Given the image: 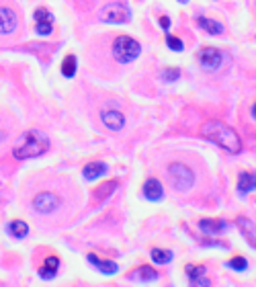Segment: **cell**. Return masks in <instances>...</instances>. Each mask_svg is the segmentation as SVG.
Returning a JSON list of instances; mask_svg holds the SVG:
<instances>
[{
	"label": "cell",
	"instance_id": "obj_1",
	"mask_svg": "<svg viewBox=\"0 0 256 287\" xmlns=\"http://www.w3.org/2000/svg\"><path fill=\"white\" fill-rule=\"evenodd\" d=\"M201 136L209 142L218 144L222 150H226L230 154H240L242 152V142H240L238 134L232 128H228L224 121H218V119L205 121L201 125Z\"/></svg>",
	"mask_w": 256,
	"mask_h": 287
},
{
	"label": "cell",
	"instance_id": "obj_2",
	"mask_svg": "<svg viewBox=\"0 0 256 287\" xmlns=\"http://www.w3.org/2000/svg\"><path fill=\"white\" fill-rule=\"evenodd\" d=\"M49 148H51V142H49L47 134H43L39 130H31V132L23 134L21 142L12 150V154L18 160H27V158H37V156L45 154Z\"/></svg>",
	"mask_w": 256,
	"mask_h": 287
},
{
	"label": "cell",
	"instance_id": "obj_3",
	"mask_svg": "<svg viewBox=\"0 0 256 287\" xmlns=\"http://www.w3.org/2000/svg\"><path fill=\"white\" fill-rule=\"evenodd\" d=\"M21 14L12 0H0V41L18 35L21 31Z\"/></svg>",
	"mask_w": 256,
	"mask_h": 287
},
{
	"label": "cell",
	"instance_id": "obj_4",
	"mask_svg": "<svg viewBox=\"0 0 256 287\" xmlns=\"http://www.w3.org/2000/svg\"><path fill=\"white\" fill-rule=\"evenodd\" d=\"M142 53V45L131 39L129 35H119L113 41V56L119 64H129L133 60H137V56Z\"/></svg>",
	"mask_w": 256,
	"mask_h": 287
},
{
	"label": "cell",
	"instance_id": "obj_5",
	"mask_svg": "<svg viewBox=\"0 0 256 287\" xmlns=\"http://www.w3.org/2000/svg\"><path fill=\"white\" fill-rule=\"evenodd\" d=\"M168 181L176 191H187L193 187L195 183V174L189 166H185L183 162H172L168 166Z\"/></svg>",
	"mask_w": 256,
	"mask_h": 287
},
{
	"label": "cell",
	"instance_id": "obj_6",
	"mask_svg": "<svg viewBox=\"0 0 256 287\" xmlns=\"http://www.w3.org/2000/svg\"><path fill=\"white\" fill-rule=\"evenodd\" d=\"M57 207H60V197L49 191H41L31 199V209L39 216H51Z\"/></svg>",
	"mask_w": 256,
	"mask_h": 287
},
{
	"label": "cell",
	"instance_id": "obj_7",
	"mask_svg": "<svg viewBox=\"0 0 256 287\" xmlns=\"http://www.w3.org/2000/svg\"><path fill=\"white\" fill-rule=\"evenodd\" d=\"M129 16H131V12L123 4H107L101 10V19L105 23H113V25H123V23L129 21Z\"/></svg>",
	"mask_w": 256,
	"mask_h": 287
},
{
	"label": "cell",
	"instance_id": "obj_8",
	"mask_svg": "<svg viewBox=\"0 0 256 287\" xmlns=\"http://www.w3.org/2000/svg\"><path fill=\"white\" fill-rule=\"evenodd\" d=\"M197 58H199L201 68H205L209 72L211 70H218L222 66V51H218L215 47H203V49H199Z\"/></svg>",
	"mask_w": 256,
	"mask_h": 287
},
{
	"label": "cell",
	"instance_id": "obj_9",
	"mask_svg": "<svg viewBox=\"0 0 256 287\" xmlns=\"http://www.w3.org/2000/svg\"><path fill=\"white\" fill-rule=\"evenodd\" d=\"M35 21H37V25H35L37 35H49L53 31V16L45 8H37L35 10Z\"/></svg>",
	"mask_w": 256,
	"mask_h": 287
},
{
	"label": "cell",
	"instance_id": "obj_10",
	"mask_svg": "<svg viewBox=\"0 0 256 287\" xmlns=\"http://www.w3.org/2000/svg\"><path fill=\"white\" fill-rule=\"evenodd\" d=\"M101 119H103V123H105L109 130H113V132H119V130L125 125V117H123L117 109H105V111L101 113Z\"/></svg>",
	"mask_w": 256,
	"mask_h": 287
},
{
	"label": "cell",
	"instance_id": "obj_11",
	"mask_svg": "<svg viewBox=\"0 0 256 287\" xmlns=\"http://www.w3.org/2000/svg\"><path fill=\"white\" fill-rule=\"evenodd\" d=\"M144 197L150 199V201H160L164 197V189L160 185L158 178H148L146 185H144Z\"/></svg>",
	"mask_w": 256,
	"mask_h": 287
},
{
	"label": "cell",
	"instance_id": "obj_12",
	"mask_svg": "<svg viewBox=\"0 0 256 287\" xmlns=\"http://www.w3.org/2000/svg\"><path fill=\"white\" fill-rule=\"evenodd\" d=\"M57 267H60V259L51 255V257H47L45 263L37 269V273H39L41 279H53V277L57 275Z\"/></svg>",
	"mask_w": 256,
	"mask_h": 287
},
{
	"label": "cell",
	"instance_id": "obj_13",
	"mask_svg": "<svg viewBox=\"0 0 256 287\" xmlns=\"http://www.w3.org/2000/svg\"><path fill=\"white\" fill-rule=\"evenodd\" d=\"M185 271H187V277H189L191 283H195V285H211V281L203 277V275H205V267H199V265H187Z\"/></svg>",
	"mask_w": 256,
	"mask_h": 287
},
{
	"label": "cell",
	"instance_id": "obj_14",
	"mask_svg": "<svg viewBox=\"0 0 256 287\" xmlns=\"http://www.w3.org/2000/svg\"><path fill=\"white\" fill-rule=\"evenodd\" d=\"M129 279L142 281V283H150V281H156V279H158V271L152 269V267H148V265H144V267H140L135 273H129Z\"/></svg>",
	"mask_w": 256,
	"mask_h": 287
},
{
	"label": "cell",
	"instance_id": "obj_15",
	"mask_svg": "<svg viewBox=\"0 0 256 287\" xmlns=\"http://www.w3.org/2000/svg\"><path fill=\"white\" fill-rule=\"evenodd\" d=\"M256 189V174L254 172H240L238 174V191L242 193V195H246V193H250V191H254Z\"/></svg>",
	"mask_w": 256,
	"mask_h": 287
},
{
	"label": "cell",
	"instance_id": "obj_16",
	"mask_svg": "<svg viewBox=\"0 0 256 287\" xmlns=\"http://www.w3.org/2000/svg\"><path fill=\"white\" fill-rule=\"evenodd\" d=\"M105 172H107V164H103V162H88L84 166V178L86 181H94V178L103 176Z\"/></svg>",
	"mask_w": 256,
	"mask_h": 287
},
{
	"label": "cell",
	"instance_id": "obj_17",
	"mask_svg": "<svg viewBox=\"0 0 256 287\" xmlns=\"http://www.w3.org/2000/svg\"><path fill=\"white\" fill-rule=\"evenodd\" d=\"M199 228L205 232V234H220L222 230H226V222L224 220H201L199 222Z\"/></svg>",
	"mask_w": 256,
	"mask_h": 287
},
{
	"label": "cell",
	"instance_id": "obj_18",
	"mask_svg": "<svg viewBox=\"0 0 256 287\" xmlns=\"http://www.w3.org/2000/svg\"><path fill=\"white\" fill-rule=\"evenodd\" d=\"M197 23H199V27H201V29H205L209 35H220V33H224V25H222V23H218V21H213V19L199 16V19H197Z\"/></svg>",
	"mask_w": 256,
	"mask_h": 287
},
{
	"label": "cell",
	"instance_id": "obj_19",
	"mask_svg": "<svg viewBox=\"0 0 256 287\" xmlns=\"http://www.w3.org/2000/svg\"><path fill=\"white\" fill-rule=\"evenodd\" d=\"M88 263H92L99 271H103V273H107V275L117 273V265H115L113 261H101L96 255H88Z\"/></svg>",
	"mask_w": 256,
	"mask_h": 287
},
{
	"label": "cell",
	"instance_id": "obj_20",
	"mask_svg": "<svg viewBox=\"0 0 256 287\" xmlns=\"http://www.w3.org/2000/svg\"><path fill=\"white\" fill-rule=\"evenodd\" d=\"M236 224H238V228H240V230L244 232L246 240H248V242H252V244L256 246V228H254V224H252L250 220L242 218V216H240V218L236 220Z\"/></svg>",
	"mask_w": 256,
	"mask_h": 287
},
{
	"label": "cell",
	"instance_id": "obj_21",
	"mask_svg": "<svg viewBox=\"0 0 256 287\" xmlns=\"http://www.w3.org/2000/svg\"><path fill=\"white\" fill-rule=\"evenodd\" d=\"M6 232H8L10 236H14V238H25V236L29 234V226H27L25 222H21V220H12V222L6 226Z\"/></svg>",
	"mask_w": 256,
	"mask_h": 287
},
{
	"label": "cell",
	"instance_id": "obj_22",
	"mask_svg": "<svg viewBox=\"0 0 256 287\" xmlns=\"http://www.w3.org/2000/svg\"><path fill=\"white\" fill-rule=\"evenodd\" d=\"M76 66H78V62H76V56L68 53V56L64 58V62H62V74H64L66 78H72V76L76 74Z\"/></svg>",
	"mask_w": 256,
	"mask_h": 287
},
{
	"label": "cell",
	"instance_id": "obj_23",
	"mask_svg": "<svg viewBox=\"0 0 256 287\" xmlns=\"http://www.w3.org/2000/svg\"><path fill=\"white\" fill-rule=\"evenodd\" d=\"M152 261L158 263V265H166L172 261V253L170 250H164V248H152Z\"/></svg>",
	"mask_w": 256,
	"mask_h": 287
},
{
	"label": "cell",
	"instance_id": "obj_24",
	"mask_svg": "<svg viewBox=\"0 0 256 287\" xmlns=\"http://www.w3.org/2000/svg\"><path fill=\"white\" fill-rule=\"evenodd\" d=\"M179 78H181V70L179 68H166V70H162V80L164 82H174Z\"/></svg>",
	"mask_w": 256,
	"mask_h": 287
},
{
	"label": "cell",
	"instance_id": "obj_25",
	"mask_svg": "<svg viewBox=\"0 0 256 287\" xmlns=\"http://www.w3.org/2000/svg\"><path fill=\"white\" fill-rule=\"evenodd\" d=\"M228 267H232L234 271H244L248 267V261L244 257H234V259L228 261Z\"/></svg>",
	"mask_w": 256,
	"mask_h": 287
},
{
	"label": "cell",
	"instance_id": "obj_26",
	"mask_svg": "<svg viewBox=\"0 0 256 287\" xmlns=\"http://www.w3.org/2000/svg\"><path fill=\"white\" fill-rule=\"evenodd\" d=\"M166 45H168L172 51H183V47H185L183 41H181L179 37H174V35H168V37H166Z\"/></svg>",
	"mask_w": 256,
	"mask_h": 287
},
{
	"label": "cell",
	"instance_id": "obj_27",
	"mask_svg": "<svg viewBox=\"0 0 256 287\" xmlns=\"http://www.w3.org/2000/svg\"><path fill=\"white\" fill-rule=\"evenodd\" d=\"M160 27L162 29H168L170 27V19L168 16H160Z\"/></svg>",
	"mask_w": 256,
	"mask_h": 287
},
{
	"label": "cell",
	"instance_id": "obj_28",
	"mask_svg": "<svg viewBox=\"0 0 256 287\" xmlns=\"http://www.w3.org/2000/svg\"><path fill=\"white\" fill-rule=\"evenodd\" d=\"M4 140H6V132H4V128L0 123V142H4Z\"/></svg>",
	"mask_w": 256,
	"mask_h": 287
},
{
	"label": "cell",
	"instance_id": "obj_29",
	"mask_svg": "<svg viewBox=\"0 0 256 287\" xmlns=\"http://www.w3.org/2000/svg\"><path fill=\"white\" fill-rule=\"evenodd\" d=\"M252 117H254V119H256V103H254V105H252Z\"/></svg>",
	"mask_w": 256,
	"mask_h": 287
},
{
	"label": "cell",
	"instance_id": "obj_30",
	"mask_svg": "<svg viewBox=\"0 0 256 287\" xmlns=\"http://www.w3.org/2000/svg\"><path fill=\"white\" fill-rule=\"evenodd\" d=\"M179 2H183V4H187V2H189V0H179Z\"/></svg>",
	"mask_w": 256,
	"mask_h": 287
}]
</instances>
